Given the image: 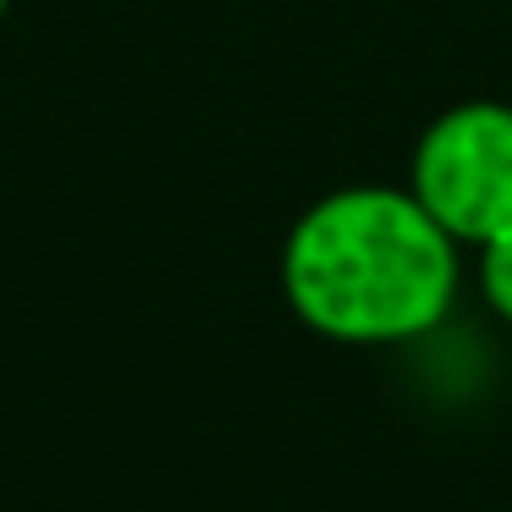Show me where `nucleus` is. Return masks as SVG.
Instances as JSON below:
<instances>
[{"mask_svg":"<svg viewBox=\"0 0 512 512\" xmlns=\"http://www.w3.org/2000/svg\"><path fill=\"white\" fill-rule=\"evenodd\" d=\"M408 188L457 248H479L512 226V105L463 100L446 105L419 133Z\"/></svg>","mask_w":512,"mask_h":512,"instance_id":"obj_2","label":"nucleus"},{"mask_svg":"<svg viewBox=\"0 0 512 512\" xmlns=\"http://www.w3.org/2000/svg\"><path fill=\"white\" fill-rule=\"evenodd\" d=\"M6 12H12V0H0V23H6Z\"/></svg>","mask_w":512,"mask_h":512,"instance_id":"obj_4","label":"nucleus"},{"mask_svg":"<svg viewBox=\"0 0 512 512\" xmlns=\"http://www.w3.org/2000/svg\"><path fill=\"white\" fill-rule=\"evenodd\" d=\"M474 254H479V298L490 303L496 320L512 325V226L496 237H485Z\"/></svg>","mask_w":512,"mask_h":512,"instance_id":"obj_3","label":"nucleus"},{"mask_svg":"<svg viewBox=\"0 0 512 512\" xmlns=\"http://www.w3.org/2000/svg\"><path fill=\"white\" fill-rule=\"evenodd\" d=\"M457 237L413 188L353 182L320 193L281 243L287 309L342 347H402L430 336L457 298Z\"/></svg>","mask_w":512,"mask_h":512,"instance_id":"obj_1","label":"nucleus"}]
</instances>
